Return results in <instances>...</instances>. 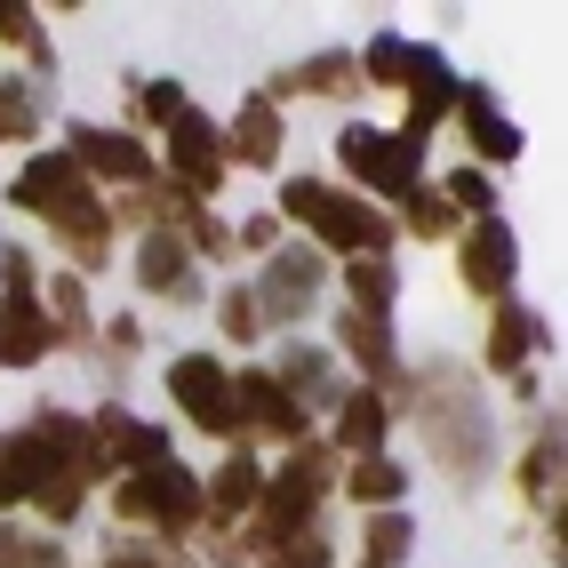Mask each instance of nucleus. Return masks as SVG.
I'll return each instance as SVG.
<instances>
[{"mask_svg":"<svg viewBox=\"0 0 568 568\" xmlns=\"http://www.w3.org/2000/svg\"><path fill=\"white\" fill-rule=\"evenodd\" d=\"M560 480V425L537 440V448H528V488H537V497H545V488Z\"/></svg>","mask_w":568,"mask_h":568,"instance_id":"obj_29","label":"nucleus"},{"mask_svg":"<svg viewBox=\"0 0 568 568\" xmlns=\"http://www.w3.org/2000/svg\"><path fill=\"white\" fill-rule=\"evenodd\" d=\"M336 433H345V448H376V440H385V400H376V393H345Z\"/></svg>","mask_w":568,"mask_h":568,"instance_id":"obj_22","label":"nucleus"},{"mask_svg":"<svg viewBox=\"0 0 568 568\" xmlns=\"http://www.w3.org/2000/svg\"><path fill=\"white\" fill-rule=\"evenodd\" d=\"M0 264H9V248H0Z\"/></svg>","mask_w":568,"mask_h":568,"instance_id":"obj_38","label":"nucleus"},{"mask_svg":"<svg viewBox=\"0 0 568 568\" xmlns=\"http://www.w3.org/2000/svg\"><path fill=\"white\" fill-rule=\"evenodd\" d=\"M281 209L305 224L313 241H328V248H368V256L385 248V216L361 209L353 193H336V184H305V176H296L288 193H281Z\"/></svg>","mask_w":568,"mask_h":568,"instance_id":"obj_2","label":"nucleus"},{"mask_svg":"<svg viewBox=\"0 0 568 568\" xmlns=\"http://www.w3.org/2000/svg\"><path fill=\"white\" fill-rule=\"evenodd\" d=\"M72 169H104V176H129V184H144L153 176V153L144 144H129V136H112V129H72Z\"/></svg>","mask_w":568,"mask_h":568,"instance_id":"obj_13","label":"nucleus"},{"mask_svg":"<svg viewBox=\"0 0 568 568\" xmlns=\"http://www.w3.org/2000/svg\"><path fill=\"white\" fill-rule=\"evenodd\" d=\"M9 568H64L57 545H9Z\"/></svg>","mask_w":568,"mask_h":568,"instance_id":"obj_34","label":"nucleus"},{"mask_svg":"<svg viewBox=\"0 0 568 568\" xmlns=\"http://www.w3.org/2000/svg\"><path fill=\"white\" fill-rule=\"evenodd\" d=\"M448 224H457V216H448V201H440V193H408V233H425V241H440Z\"/></svg>","mask_w":568,"mask_h":568,"instance_id":"obj_27","label":"nucleus"},{"mask_svg":"<svg viewBox=\"0 0 568 568\" xmlns=\"http://www.w3.org/2000/svg\"><path fill=\"white\" fill-rule=\"evenodd\" d=\"M448 201H465V209H480V216H497V193H488V176H480V169H457V176H448Z\"/></svg>","mask_w":568,"mask_h":568,"instance_id":"obj_30","label":"nucleus"},{"mask_svg":"<svg viewBox=\"0 0 568 568\" xmlns=\"http://www.w3.org/2000/svg\"><path fill=\"white\" fill-rule=\"evenodd\" d=\"M136 281L153 288V296H176V305H184V296H201L193 256H184V241H176V233H153V241L136 248Z\"/></svg>","mask_w":568,"mask_h":568,"instance_id":"obj_15","label":"nucleus"},{"mask_svg":"<svg viewBox=\"0 0 568 568\" xmlns=\"http://www.w3.org/2000/svg\"><path fill=\"white\" fill-rule=\"evenodd\" d=\"M32 129V97L17 81H0V136H24Z\"/></svg>","mask_w":568,"mask_h":568,"instance_id":"obj_31","label":"nucleus"},{"mask_svg":"<svg viewBox=\"0 0 568 568\" xmlns=\"http://www.w3.org/2000/svg\"><path fill=\"white\" fill-rule=\"evenodd\" d=\"M345 288H353V313H376V321L393 313V264H385V256H353Z\"/></svg>","mask_w":568,"mask_h":568,"instance_id":"obj_20","label":"nucleus"},{"mask_svg":"<svg viewBox=\"0 0 568 568\" xmlns=\"http://www.w3.org/2000/svg\"><path fill=\"white\" fill-rule=\"evenodd\" d=\"M425 440L448 465V480H473L488 465V408L473 400L465 368H425Z\"/></svg>","mask_w":568,"mask_h":568,"instance_id":"obj_1","label":"nucleus"},{"mask_svg":"<svg viewBox=\"0 0 568 568\" xmlns=\"http://www.w3.org/2000/svg\"><path fill=\"white\" fill-rule=\"evenodd\" d=\"M224 328H233V336H248L256 328V305H248V296L233 288V296H224Z\"/></svg>","mask_w":568,"mask_h":568,"instance_id":"obj_36","label":"nucleus"},{"mask_svg":"<svg viewBox=\"0 0 568 568\" xmlns=\"http://www.w3.org/2000/svg\"><path fill=\"white\" fill-rule=\"evenodd\" d=\"M313 296H321V256L313 248H288V256H273V273H264V288L248 296V305H256V321L288 328V321L313 313Z\"/></svg>","mask_w":568,"mask_h":568,"instance_id":"obj_6","label":"nucleus"},{"mask_svg":"<svg viewBox=\"0 0 568 568\" xmlns=\"http://www.w3.org/2000/svg\"><path fill=\"white\" fill-rule=\"evenodd\" d=\"M457 104H465V129H473V144H480L488 161H513V153H520V129H513L480 89H457Z\"/></svg>","mask_w":568,"mask_h":568,"instance_id":"obj_16","label":"nucleus"},{"mask_svg":"<svg viewBox=\"0 0 568 568\" xmlns=\"http://www.w3.org/2000/svg\"><path fill=\"white\" fill-rule=\"evenodd\" d=\"M264 568H328V545H321V537H305V545L288 537V545H281L273 560H264Z\"/></svg>","mask_w":568,"mask_h":568,"instance_id":"obj_32","label":"nucleus"},{"mask_svg":"<svg viewBox=\"0 0 568 568\" xmlns=\"http://www.w3.org/2000/svg\"><path fill=\"white\" fill-rule=\"evenodd\" d=\"M121 568H144V560H121Z\"/></svg>","mask_w":568,"mask_h":568,"instance_id":"obj_37","label":"nucleus"},{"mask_svg":"<svg viewBox=\"0 0 568 568\" xmlns=\"http://www.w3.org/2000/svg\"><path fill=\"white\" fill-rule=\"evenodd\" d=\"M233 425H256V433L296 440V433H305V400H288L281 376H241V385H233Z\"/></svg>","mask_w":568,"mask_h":568,"instance_id":"obj_9","label":"nucleus"},{"mask_svg":"<svg viewBox=\"0 0 568 568\" xmlns=\"http://www.w3.org/2000/svg\"><path fill=\"white\" fill-rule=\"evenodd\" d=\"M448 104H457V81H448V64H440L433 49H416V72H408V129H400V144H416Z\"/></svg>","mask_w":568,"mask_h":568,"instance_id":"obj_14","label":"nucleus"},{"mask_svg":"<svg viewBox=\"0 0 568 568\" xmlns=\"http://www.w3.org/2000/svg\"><path fill=\"white\" fill-rule=\"evenodd\" d=\"M513 264H520V248H513V224H505V216H480L473 233H465V288H480V296H505V288H513Z\"/></svg>","mask_w":568,"mask_h":568,"instance_id":"obj_8","label":"nucleus"},{"mask_svg":"<svg viewBox=\"0 0 568 568\" xmlns=\"http://www.w3.org/2000/svg\"><path fill=\"white\" fill-rule=\"evenodd\" d=\"M89 440H97V448L112 440V448H121V457H112V465H129V473H153V465H176V457H169V433H153V425H136L129 408H104Z\"/></svg>","mask_w":568,"mask_h":568,"instance_id":"obj_12","label":"nucleus"},{"mask_svg":"<svg viewBox=\"0 0 568 568\" xmlns=\"http://www.w3.org/2000/svg\"><path fill=\"white\" fill-rule=\"evenodd\" d=\"M256 488H264L256 457H224V473H216V488H209L201 505H216V513H241V505H256Z\"/></svg>","mask_w":568,"mask_h":568,"instance_id":"obj_21","label":"nucleus"},{"mask_svg":"<svg viewBox=\"0 0 568 568\" xmlns=\"http://www.w3.org/2000/svg\"><path fill=\"white\" fill-rule=\"evenodd\" d=\"M121 520H161V528H193L201 520V488L184 465H153V473H129L121 480Z\"/></svg>","mask_w":568,"mask_h":568,"instance_id":"obj_4","label":"nucleus"},{"mask_svg":"<svg viewBox=\"0 0 568 568\" xmlns=\"http://www.w3.org/2000/svg\"><path fill=\"white\" fill-rule=\"evenodd\" d=\"M288 385H305V393L328 400V361H321L313 345H296V353H288ZM288 385H281V393H288Z\"/></svg>","mask_w":568,"mask_h":568,"instance_id":"obj_28","label":"nucleus"},{"mask_svg":"<svg viewBox=\"0 0 568 568\" xmlns=\"http://www.w3.org/2000/svg\"><path fill=\"white\" fill-rule=\"evenodd\" d=\"M353 72H361L353 57H313L305 72H288V81H281V97H288V89H313V97H336V89H353Z\"/></svg>","mask_w":568,"mask_h":568,"instance_id":"obj_23","label":"nucleus"},{"mask_svg":"<svg viewBox=\"0 0 568 568\" xmlns=\"http://www.w3.org/2000/svg\"><path fill=\"white\" fill-rule=\"evenodd\" d=\"M537 336H545L537 313H528V305H505V313H497V336H488V368H520Z\"/></svg>","mask_w":568,"mask_h":568,"instance_id":"obj_17","label":"nucleus"},{"mask_svg":"<svg viewBox=\"0 0 568 568\" xmlns=\"http://www.w3.org/2000/svg\"><path fill=\"white\" fill-rule=\"evenodd\" d=\"M336 153H345V169L361 184H376V193H393V201L416 193V144H400L385 129H345V136H336Z\"/></svg>","mask_w":568,"mask_h":568,"instance_id":"obj_5","label":"nucleus"},{"mask_svg":"<svg viewBox=\"0 0 568 568\" xmlns=\"http://www.w3.org/2000/svg\"><path fill=\"white\" fill-rule=\"evenodd\" d=\"M273 144H281V121H273V104H241V121H233V153L248 161V169H273Z\"/></svg>","mask_w":568,"mask_h":568,"instance_id":"obj_19","label":"nucleus"},{"mask_svg":"<svg viewBox=\"0 0 568 568\" xmlns=\"http://www.w3.org/2000/svg\"><path fill=\"white\" fill-rule=\"evenodd\" d=\"M400 488H408V473H400V465H385V457L353 465V497H368V505H393Z\"/></svg>","mask_w":568,"mask_h":568,"instance_id":"obj_24","label":"nucleus"},{"mask_svg":"<svg viewBox=\"0 0 568 568\" xmlns=\"http://www.w3.org/2000/svg\"><path fill=\"white\" fill-rule=\"evenodd\" d=\"M81 193H89V184H81V169H72V153H41V161L17 169V201L32 216H57L64 201H81Z\"/></svg>","mask_w":568,"mask_h":568,"instance_id":"obj_11","label":"nucleus"},{"mask_svg":"<svg viewBox=\"0 0 568 568\" xmlns=\"http://www.w3.org/2000/svg\"><path fill=\"white\" fill-rule=\"evenodd\" d=\"M336 336H345V353H353L368 376H393V328L376 321V313H345V328H336Z\"/></svg>","mask_w":568,"mask_h":568,"instance_id":"obj_18","label":"nucleus"},{"mask_svg":"<svg viewBox=\"0 0 568 568\" xmlns=\"http://www.w3.org/2000/svg\"><path fill=\"white\" fill-rule=\"evenodd\" d=\"M169 161H176V176H184V201L216 184L224 153H216V129L201 121V112H176V121H169Z\"/></svg>","mask_w":568,"mask_h":568,"instance_id":"obj_10","label":"nucleus"},{"mask_svg":"<svg viewBox=\"0 0 568 568\" xmlns=\"http://www.w3.org/2000/svg\"><path fill=\"white\" fill-rule=\"evenodd\" d=\"M0 41H24V49H41V32L24 24V9H9V0H0ZM49 57V49H41Z\"/></svg>","mask_w":568,"mask_h":568,"instance_id":"obj_33","label":"nucleus"},{"mask_svg":"<svg viewBox=\"0 0 568 568\" xmlns=\"http://www.w3.org/2000/svg\"><path fill=\"white\" fill-rule=\"evenodd\" d=\"M57 345V328L41 313V296H32V264L9 248V264H0V361L9 368H32Z\"/></svg>","mask_w":568,"mask_h":568,"instance_id":"obj_3","label":"nucleus"},{"mask_svg":"<svg viewBox=\"0 0 568 568\" xmlns=\"http://www.w3.org/2000/svg\"><path fill=\"white\" fill-rule=\"evenodd\" d=\"M400 552H408V520L385 513V520L368 528V568H400Z\"/></svg>","mask_w":568,"mask_h":568,"instance_id":"obj_26","label":"nucleus"},{"mask_svg":"<svg viewBox=\"0 0 568 568\" xmlns=\"http://www.w3.org/2000/svg\"><path fill=\"white\" fill-rule=\"evenodd\" d=\"M144 112H153V121H176V112H184V89L169 81V89H144Z\"/></svg>","mask_w":568,"mask_h":568,"instance_id":"obj_35","label":"nucleus"},{"mask_svg":"<svg viewBox=\"0 0 568 568\" xmlns=\"http://www.w3.org/2000/svg\"><path fill=\"white\" fill-rule=\"evenodd\" d=\"M361 72H376V81H385V89H408V72H416V49L385 32V41L368 49V64H361Z\"/></svg>","mask_w":568,"mask_h":568,"instance_id":"obj_25","label":"nucleus"},{"mask_svg":"<svg viewBox=\"0 0 568 568\" xmlns=\"http://www.w3.org/2000/svg\"><path fill=\"white\" fill-rule=\"evenodd\" d=\"M169 393L193 408L201 433H241V425H233V385H224V368H216L209 353H184V361L169 368Z\"/></svg>","mask_w":568,"mask_h":568,"instance_id":"obj_7","label":"nucleus"}]
</instances>
